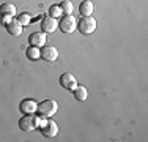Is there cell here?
<instances>
[{"mask_svg": "<svg viewBox=\"0 0 148 142\" xmlns=\"http://www.w3.org/2000/svg\"><path fill=\"white\" fill-rule=\"evenodd\" d=\"M43 122V117L36 115V114H24L22 117L19 119V128L22 131H35L38 130L40 123Z\"/></svg>", "mask_w": 148, "mask_h": 142, "instance_id": "1", "label": "cell"}, {"mask_svg": "<svg viewBox=\"0 0 148 142\" xmlns=\"http://www.w3.org/2000/svg\"><path fill=\"white\" fill-rule=\"evenodd\" d=\"M57 111H58V103L55 99H44V101L38 103L36 115L43 117V119H51L54 114H57Z\"/></svg>", "mask_w": 148, "mask_h": 142, "instance_id": "2", "label": "cell"}, {"mask_svg": "<svg viewBox=\"0 0 148 142\" xmlns=\"http://www.w3.org/2000/svg\"><path fill=\"white\" fill-rule=\"evenodd\" d=\"M96 26H98V22L93 16H82L77 21V30L82 35H91L96 30Z\"/></svg>", "mask_w": 148, "mask_h": 142, "instance_id": "3", "label": "cell"}, {"mask_svg": "<svg viewBox=\"0 0 148 142\" xmlns=\"http://www.w3.org/2000/svg\"><path fill=\"white\" fill-rule=\"evenodd\" d=\"M38 130H40L41 134H43L44 137H47V139H52V137H55L58 134V125L52 119H43V122L40 123Z\"/></svg>", "mask_w": 148, "mask_h": 142, "instance_id": "4", "label": "cell"}, {"mask_svg": "<svg viewBox=\"0 0 148 142\" xmlns=\"http://www.w3.org/2000/svg\"><path fill=\"white\" fill-rule=\"evenodd\" d=\"M58 28L63 32V33H73L77 28V21L73 14H63L62 19L58 22Z\"/></svg>", "mask_w": 148, "mask_h": 142, "instance_id": "5", "label": "cell"}, {"mask_svg": "<svg viewBox=\"0 0 148 142\" xmlns=\"http://www.w3.org/2000/svg\"><path fill=\"white\" fill-rule=\"evenodd\" d=\"M40 55H41V59H43L44 62L52 63V62H55V60L58 59V49L55 48V46L44 44L43 48H40Z\"/></svg>", "mask_w": 148, "mask_h": 142, "instance_id": "6", "label": "cell"}, {"mask_svg": "<svg viewBox=\"0 0 148 142\" xmlns=\"http://www.w3.org/2000/svg\"><path fill=\"white\" fill-rule=\"evenodd\" d=\"M58 82L62 85L63 88H66V90L73 92L74 88L77 87V81H76V76H74L73 73H63L62 76L58 77Z\"/></svg>", "mask_w": 148, "mask_h": 142, "instance_id": "7", "label": "cell"}, {"mask_svg": "<svg viewBox=\"0 0 148 142\" xmlns=\"http://www.w3.org/2000/svg\"><path fill=\"white\" fill-rule=\"evenodd\" d=\"M36 109H38V101L33 98H25L19 104V111L22 114H36Z\"/></svg>", "mask_w": 148, "mask_h": 142, "instance_id": "8", "label": "cell"}, {"mask_svg": "<svg viewBox=\"0 0 148 142\" xmlns=\"http://www.w3.org/2000/svg\"><path fill=\"white\" fill-rule=\"evenodd\" d=\"M57 28H58L57 19H54V17H51V16H46L41 19V30H43L44 33H54Z\"/></svg>", "mask_w": 148, "mask_h": 142, "instance_id": "9", "label": "cell"}, {"mask_svg": "<svg viewBox=\"0 0 148 142\" xmlns=\"http://www.w3.org/2000/svg\"><path fill=\"white\" fill-rule=\"evenodd\" d=\"M46 33L44 32H33L29 37V44L30 46H36V48H43L46 44Z\"/></svg>", "mask_w": 148, "mask_h": 142, "instance_id": "10", "label": "cell"}, {"mask_svg": "<svg viewBox=\"0 0 148 142\" xmlns=\"http://www.w3.org/2000/svg\"><path fill=\"white\" fill-rule=\"evenodd\" d=\"M5 28H6V32H8L11 37H19V35L22 33V28H24V27L21 26V22L16 19V17H13V19L5 26Z\"/></svg>", "mask_w": 148, "mask_h": 142, "instance_id": "11", "label": "cell"}, {"mask_svg": "<svg viewBox=\"0 0 148 142\" xmlns=\"http://www.w3.org/2000/svg\"><path fill=\"white\" fill-rule=\"evenodd\" d=\"M93 11H95V5L90 2V0H84V2H80V5H79L80 16H93Z\"/></svg>", "mask_w": 148, "mask_h": 142, "instance_id": "12", "label": "cell"}, {"mask_svg": "<svg viewBox=\"0 0 148 142\" xmlns=\"http://www.w3.org/2000/svg\"><path fill=\"white\" fill-rule=\"evenodd\" d=\"M73 95H74V98L77 99V101H87V98H88V90H87L84 85H77L76 88L73 90Z\"/></svg>", "mask_w": 148, "mask_h": 142, "instance_id": "13", "label": "cell"}, {"mask_svg": "<svg viewBox=\"0 0 148 142\" xmlns=\"http://www.w3.org/2000/svg\"><path fill=\"white\" fill-rule=\"evenodd\" d=\"M0 14H2V16L14 17L16 16V6L13 5V3H2V5H0Z\"/></svg>", "mask_w": 148, "mask_h": 142, "instance_id": "14", "label": "cell"}, {"mask_svg": "<svg viewBox=\"0 0 148 142\" xmlns=\"http://www.w3.org/2000/svg\"><path fill=\"white\" fill-rule=\"evenodd\" d=\"M25 55H27V59H29V60H32V62H36L38 59H41L40 48H36V46H29L27 51H25Z\"/></svg>", "mask_w": 148, "mask_h": 142, "instance_id": "15", "label": "cell"}, {"mask_svg": "<svg viewBox=\"0 0 148 142\" xmlns=\"http://www.w3.org/2000/svg\"><path fill=\"white\" fill-rule=\"evenodd\" d=\"M58 6H60V10H62L63 14H71L73 10H74V5H73L71 0H63Z\"/></svg>", "mask_w": 148, "mask_h": 142, "instance_id": "16", "label": "cell"}, {"mask_svg": "<svg viewBox=\"0 0 148 142\" xmlns=\"http://www.w3.org/2000/svg\"><path fill=\"white\" fill-rule=\"evenodd\" d=\"M47 13H49L47 16L54 17V19H58V17L63 16V13H62V10H60L58 5H51V6H49V10H47Z\"/></svg>", "mask_w": 148, "mask_h": 142, "instance_id": "17", "label": "cell"}, {"mask_svg": "<svg viewBox=\"0 0 148 142\" xmlns=\"http://www.w3.org/2000/svg\"><path fill=\"white\" fill-rule=\"evenodd\" d=\"M16 19L21 22V26H22V27H24V26H29V24L32 22V17H30L29 13H21L19 16L16 17Z\"/></svg>", "mask_w": 148, "mask_h": 142, "instance_id": "18", "label": "cell"}, {"mask_svg": "<svg viewBox=\"0 0 148 142\" xmlns=\"http://www.w3.org/2000/svg\"><path fill=\"white\" fill-rule=\"evenodd\" d=\"M11 19H13V17H10V16H2V14H0V24H2L3 27H5L6 24H8L10 21H11Z\"/></svg>", "mask_w": 148, "mask_h": 142, "instance_id": "19", "label": "cell"}]
</instances>
